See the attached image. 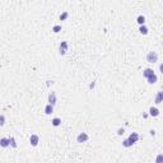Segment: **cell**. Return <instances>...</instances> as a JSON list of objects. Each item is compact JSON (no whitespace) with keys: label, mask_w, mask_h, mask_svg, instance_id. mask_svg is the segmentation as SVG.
<instances>
[{"label":"cell","mask_w":163,"mask_h":163,"mask_svg":"<svg viewBox=\"0 0 163 163\" xmlns=\"http://www.w3.org/2000/svg\"><path fill=\"white\" fill-rule=\"evenodd\" d=\"M69 50V42L68 41H61L59 43V54L60 55H65Z\"/></svg>","instance_id":"6da1fadb"},{"label":"cell","mask_w":163,"mask_h":163,"mask_svg":"<svg viewBox=\"0 0 163 163\" xmlns=\"http://www.w3.org/2000/svg\"><path fill=\"white\" fill-rule=\"evenodd\" d=\"M147 61L150 63V64L157 63V61H158V54H157L155 51H149V52L147 54Z\"/></svg>","instance_id":"7a4b0ae2"},{"label":"cell","mask_w":163,"mask_h":163,"mask_svg":"<svg viewBox=\"0 0 163 163\" xmlns=\"http://www.w3.org/2000/svg\"><path fill=\"white\" fill-rule=\"evenodd\" d=\"M126 139H127V142L130 143V145L133 147L135 143H138V142H139L140 136H139V134H138V133H131V134H130L129 136H127V138H126Z\"/></svg>","instance_id":"3957f363"},{"label":"cell","mask_w":163,"mask_h":163,"mask_svg":"<svg viewBox=\"0 0 163 163\" xmlns=\"http://www.w3.org/2000/svg\"><path fill=\"white\" fill-rule=\"evenodd\" d=\"M47 102H48V105H51V106H55L58 103V98H56V93L55 92H50L48 93Z\"/></svg>","instance_id":"277c9868"},{"label":"cell","mask_w":163,"mask_h":163,"mask_svg":"<svg viewBox=\"0 0 163 163\" xmlns=\"http://www.w3.org/2000/svg\"><path fill=\"white\" fill-rule=\"evenodd\" d=\"M89 140V135L87 134V133H79L77 135V142L78 143H86Z\"/></svg>","instance_id":"5b68a950"},{"label":"cell","mask_w":163,"mask_h":163,"mask_svg":"<svg viewBox=\"0 0 163 163\" xmlns=\"http://www.w3.org/2000/svg\"><path fill=\"white\" fill-rule=\"evenodd\" d=\"M29 143H31L32 147H37L40 143V136L37 134H32L29 136Z\"/></svg>","instance_id":"8992f818"},{"label":"cell","mask_w":163,"mask_h":163,"mask_svg":"<svg viewBox=\"0 0 163 163\" xmlns=\"http://www.w3.org/2000/svg\"><path fill=\"white\" fill-rule=\"evenodd\" d=\"M163 102V92L162 91H158L157 94H155V98H154V103L155 105H161Z\"/></svg>","instance_id":"52a82bcc"},{"label":"cell","mask_w":163,"mask_h":163,"mask_svg":"<svg viewBox=\"0 0 163 163\" xmlns=\"http://www.w3.org/2000/svg\"><path fill=\"white\" fill-rule=\"evenodd\" d=\"M161 114V111H159V108L158 107H150L149 108V116H152V117H158Z\"/></svg>","instance_id":"ba28073f"},{"label":"cell","mask_w":163,"mask_h":163,"mask_svg":"<svg viewBox=\"0 0 163 163\" xmlns=\"http://www.w3.org/2000/svg\"><path fill=\"white\" fill-rule=\"evenodd\" d=\"M153 74H155V73H154L153 69H150V68H147V69H144V70H143V77L145 78V79L150 78Z\"/></svg>","instance_id":"9c48e42d"},{"label":"cell","mask_w":163,"mask_h":163,"mask_svg":"<svg viewBox=\"0 0 163 163\" xmlns=\"http://www.w3.org/2000/svg\"><path fill=\"white\" fill-rule=\"evenodd\" d=\"M0 147L1 148H8L9 147V138H1L0 139Z\"/></svg>","instance_id":"30bf717a"},{"label":"cell","mask_w":163,"mask_h":163,"mask_svg":"<svg viewBox=\"0 0 163 163\" xmlns=\"http://www.w3.org/2000/svg\"><path fill=\"white\" fill-rule=\"evenodd\" d=\"M51 124H52V126L58 127V126L61 125V119H60V117H54V119L51 120Z\"/></svg>","instance_id":"8fae6325"},{"label":"cell","mask_w":163,"mask_h":163,"mask_svg":"<svg viewBox=\"0 0 163 163\" xmlns=\"http://www.w3.org/2000/svg\"><path fill=\"white\" fill-rule=\"evenodd\" d=\"M52 112H54V106H51L47 103V105L45 106V114H46V115H51Z\"/></svg>","instance_id":"7c38bea8"},{"label":"cell","mask_w":163,"mask_h":163,"mask_svg":"<svg viewBox=\"0 0 163 163\" xmlns=\"http://www.w3.org/2000/svg\"><path fill=\"white\" fill-rule=\"evenodd\" d=\"M147 80H148V83H149V84H155V83L158 82V77H157V74H153L152 77L148 78Z\"/></svg>","instance_id":"4fadbf2b"},{"label":"cell","mask_w":163,"mask_h":163,"mask_svg":"<svg viewBox=\"0 0 163 163\" xmlns=\"http://www.w3.org/2000/svg\"><path fill=\"white\" fill-rule=\"evenodd\" d=\"M9 147H12V148H17V147H18L17 140H15L14 136H9Z\"/></svg>","instance_id":"5bb4252c"},{"label":"cell","mask_w":163,"mask_h":163,"mask_svg":"<svg viewBox=\"0 0 163 163\" xmlns=\"http://www.w3.org/2000/svg\"><path fill=\"white\" fill-rule=\"evenodd\" d=\"M139 32H140L142 35L145 36V35H148V33H149V28H148L145 24H144V26H140V27H139Z\"/></svg>","instance_id":"9a60e30c"},{"label":"cell","mask_w":163,"mask_h":163,"mask_svg":"<svg viewBox=\"0 0 163 163\" xmlns=\"http://www.w3.org/2000/svg\"><path fill=\"white\" fill-rule=\"evenodd\" d=\"M136 22H138L140 26H144V24H145V17H144V15H139V17L136 18Z\"/></svg>","instance_id":"2e32d148"},{"label":"cell","mask_w":163,"mask_h":163,"mask_svg":"<svg viewBox=\"0 0 163 163\" xmlns=\"http://www.w3.org/2000/svg\"><path fill=\"white\" fill-rule=\"evenodd\" d=\"M68 17H69V12L65 10V12H63V13L60 14V17H59V18H60V20H66Z\"/></svg>","instance_id":"e0dca14e"},{"label":"cell","mask_w":163,"mask_h":163,"mask_svg":"<svg viewBox=\"0 0 163 163\" xmlns=\"http://www.w3.org/2000/svg\"><path fill=\"white\" fill-rule=\"evenodd\" d=\"M5 121H7V119H5V115L0 114V127L5 125Z\"/></svg>","instance_id":"ac0fdd59"},{"label":"cell","mask_w":163,"mask_h":163,"mask_svg":"<svg viewBox=\"0 0 163 163\" xmlns=\"http://www.w3.org/2000/svg\"><path fill=\"white\" fill-rule=\"evenodd\" d=\"M61 31V26L60 24H55L54 27H52V32H55V33H59Z\"/></svg>","instance_id":"d6986e66"},{"label":"cell","mask_w":163,"mask_h":163,"mask_svg":"<svg viewBox=\"0 0 163 163\" xmlns=\"http://www.w3.org/2000/svg\"><path fill=\"white\" fill-rule=\"evenodd\" d=\"M155 163H163V154L159 153L157 155V158H155Z\"/></svg>","instance_id":"ffe728a7"},{"label":"cell","mask_w":163,"mask_h":163,"mask_svg":"<svg viewBox=\"0 0 163 163\" xmlns=\"http://www.w3.org/2000/svg\"><path fill=\"white\" fill-rule=\"evenodd\" d=\"M124 133H125V129H124V127H119V129H117V135H119V136H122V135H124Z\"/></svg>","instance_id":"44dd1931"},{"label":"cell","mask_w":163,"mask_h":163,"mask_svg":"<svg viewBox=\"0 0 163 163\" xmlns=\"http://www.w3.org/2000/svg\"><path fill=\"white\" fill-rule=\"evenodd\" d=\"M94 86H96V83H94V82H92V83L89 84V88H91V89H93V88H94Z\"/></svg>","instance_id":"7402d4cb"},{"label":"cell","mask_w":163,"mask_h":163,"mask_svg":"<svg viewBox=\"0 0 163 163\" xmlns=\"http://www.w3.org/2000/svg\"><path fill=\"white\" fill-rule=\"evenodd\" d=\"M51 84H52V82H51V80H47V82H46V87H50Z\"/></svg>","instance_id":"603a6c76"},{"label":"cell","mask_w":163,"mask_h":163,"mask_svg":"<svg viewBox=\"0 0 163 163\" xmlns=\"http://www.w3.org/2000/svg\"><path fill=\"white\" fill-rule=\"evenodd\" d=\"M159 71H161V73H163V64H161V65H159Z\"/></svg>","instance_id":"cb8c5ba5"},{"label":"cell","mask_w":163,"mask_h":163,"mask_svg":"<svg viewBox=\"0 0 163 163\" xmlns=\"http://www.w3.org/2000/svg\"><path fill=\"white\" fill-rule=\"evenodd\" d=\"M149 133H150V135H152V136H154V135H155V131H154V130H150Z\"/></svg>","instance_id":"d4e9b609"}]
</instances>
